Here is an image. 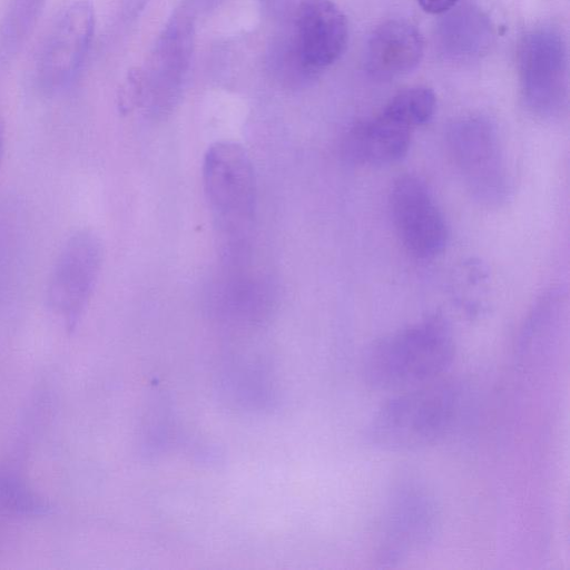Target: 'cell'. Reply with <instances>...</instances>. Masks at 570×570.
Instances as JSON below:
<instances>
[{
	"label": "cell",
	"mask_w": 570,
	"mask_h": 570,
	"mask_svg": "<svg viewBox=\"0 0 570 570\" xmlns=\"http://www.w3.org/2000/svg\"><path fill=\"white\" fill-rule=\"evenodd\" d=\"M462 390L458 383L436 380L383 403L364 430V439L376 450L410 452L444 439L458 422Z\"/></svg>",
	"instance_id": "1"
},
{
	"label": "cell",
	"mask_w": 570,
	"mask_h": 570,
	"mask_svg": "<svg viewBox=\"0 0 570 570\" xmlns=\"http://www.w3.org/2000/svg\"><path fill=\"white\" fill-rule=\"evenodd\" d=\"M455 356L449 324L430 316L374 342L362 361V375L379 390H407L440 379Z\"/></svg>",
	"instance_id": "2"
},
{
	"label": "cell",
	"mask_w": 570,
	"mask_h": 570,
	"mask_svg": "<svg viewBox=\"0 0 570 570\" xmlns=\"http://www.w3.org/2000/svg\"><path fill=\"white\" fill-rule=\"evenodd\" d=\"M203 186L225 263H243L248 255L256 210L254 169L243 146L225 140L208 147L203 161Z\"/></svg>",
	"instance_id": "3"
},
{
	"label": "cell",
	"mask_w": 570,
	"mask_h": 570,
	"mask_svg": "<svg viewBox=\"0 0 570 570\" xmlns=\"http://www.w3.org/2000/svg\"><path fill=\"white\" fill-rule=\"evenodd\" d=\"M446 144L461 179L480 205L499 207L511 194V179L495 126L481 116L462 117L446 130Z\"/></svg>",
	"instance_id": "4"
},
{
	"label": "cell",
	"mask_w": 570,
	"mask_h": 570,
	"mask_svg": "<svg viewBox=\"0 0 570 570\" xmlns=\"http://www.w3.org/2000/svg\"><path fill=\"white\" fill-rule=\"evenodd\" d=\"M518 69L527 108L541 118L559 116L568 96V58L562 35L551 27L527 33L519 47Z\"/></svg>",
	"instance_id": "5"
},
{
	"label": "cell",
	"mask_w": 570,
	"mask_h": 570,
	"mask_svg": "<svg viewBox=\"0 0 570 570\" xmlns=\"http://www.w3.org/2000/svg\"><path fill=\"white\" fill-rule=\"evenodd\" d=\"M194 16L184 4L170 18L142 71L141 105L155 117H165L176 106L189 68L194 47Z\"/></svg>",
	"instance_id": "6"
},
{
	"label": "cell",
	"mask_w": 570,
	"mask_h": 570,
	"mask_svg": "<svg viewBox=\"0 0 570 570\" xmlns=\"http://www.w3.org/2000/svg\"><path fill=\"white\" fill-rule=\"evenodd\" d=\"M440 524L434 498L416 482L399 485L391 494L381 525L379 560L395 566L423 551Z\"/></svg>",
	"instance_id": "7"
},
{
	"label": "cell",
	"mask_w": 570,
	"mask_h": 570,
	"mask_svg": "<svg viewBox=\"0 0 570 570\" xmlns=\"http://www.w3.org/2000/svg\"><path fill=\"white\" fill-rule=\"evenodd\" d=\"M104 258L99 237L89 229L72 233L60 248L49 282L48 302L73 328L96 287Z\"/></svg>",
	"instance_id": "8"
},
{
	"label": "cell",
	"mask_w": 570,
	"mask_h": 570,
	"mask_svg": "<svg viewBox=\"0 0 570 570\" xmlns=\"http://www.w3.org/2000/svg\"><path fill=\"white\" fill-rule=\"evenodd\" d=\"M95 24V8L90 0H77L63 10L38 58L36 75L41 89L52 94L75 81L88 56Z\"/></svg>",
	"instance_id": "9"
},
{
	"label": "cell",
	"mask_w": 570,
	"mask_h": 570,
	"mask_svg": "<svg viewBox=\"0 0 570 570\" xmlns=\"http://www.w3.org/2000/svg\"><path fill=\"white\" fill-rule=\"evenodd\" d=\"M389 203L396 234L411 255L431 259L444 250L448 226L422 178L412 174L400 176L392 186Z\"/></svg>",
	"instance_id": "10"
},
{
	"label": "cell",
	"mask_w": 570,
	"mask_h": 570,
	"mask_svg": "<svg viewBox=\"0 0 570 570\" xmlns=\"http://www.w3.org/2000/svg\"><path fill=\"white\" fill-rule=\"evenodd\" d=\"M347 38L346 18L332 0H302L286 53L307 80L341 57Z\"/></svg>",
	"instance_id": "11"
},
{
	"label": "cell",
	"mask_w": 570,
	"mask_h": 570,
	"mask_svg": "<svg viewBox=\"0 0 570 570\" xmlns=\"http://www.w3.org/2000/svg\"><path fill=\"white\" fill-rule=\"evenodd\" d=\"M413 128L381 111L358 122L344 136L343 156L355 164L383 166L402 159L410 147Z\"/></svg>",
	"instance_id": "12"
},
{
	"label": "cell",
	"mask_w": 570,
	"mask_h": 570,
	"mask_svg": "<svg viewBox=\"0 0 570 570\" xmlns=\"http://www.w3.org/2000/svg\"><path fill=\"white\" fill-rule=\"evenodd\" d=\"M423 56L419 30L403 20H390L377 27L368 39L365 52L367 72L381 80L411 72Z\"/></svg>",
	"instance_id": "13"
},
{
	"label": "cell",
	"mask_w": 570,
	"mask_h": 570,
	"mask_svg": "<svg viewBox=\"0 0 570 570\" xmlns=\"http://www.w3.org/2000/svg\"><path fill=\"white\" fill-rule=\"evenodd\" d=\"M440 36L446 53L466 58L483 50L490 31L485 18L478 10L460 8L443 20Z\"/></svg>",
	"instance_id": "14"
},
{
	"label": "cell",
	"mask_w": 570,
	"mask_h": 570,
	"mask_svg": "<svg viewBox=\"0 0 570 570\" xmlns=\"http://www.w3.org/2000/svg\"><path fill=\"white\" fill-rule=\"evenodd\" d=\"M48 0H11L0 27V49L13 56L32 32Z\"/></svg>",
	"instance_id": "15"
},
{
	"label": "cell",
	"mask_w": 570,
	"mask_h": 570,
	"mask_svg": "<svg viewBox=\"0 0 570 570\" xmlns=\"http://www.w3.org/2000/svg\"><path fill=\"white\" fill-rule=\"evenodd\" d=\"M436 107L434 92L428 87H412L395 95L383 111L411 128L426 124Z\"/></svg>",
	"instance_id": "16"
},
{
	"label": "cell",
	"mask_w": 570,
	"mask_h": 570,
	"mask_svg": "<svg viewBox=\"0 0 570 570\" xmlns=\"http://www.w3.org/2000/svg\"><path fill=\"white\" fill-rule=\"evenodd\" d=\"M0 502L6 508L16 511L30 512L41 508V504L16 481L0 479Z\"/></svg>",
	"instance_id": "17"
},
{
	"label": "cell",
	"mask_w": 570,
	"mask_h": 570,
	"mask_svg": "<svg viewBox=\"0 0 570 570\" xmlns=\"http://www.w3.org/2000/svg\"><path fill=\"white\" fill-rule=\"evenodd\" d=\"M142 98V70L132 69L128 72L122 83L119 95L118 105L122 111H130L141 105Z\"/></svg>",
	"instance_id": "18"
},
{
	"label": "cell",
	"mask_w": 570,
	"mask_h": 570,
	"mask_svg": "<svg viewBox=\"0 0 570 570\" xmlns=\"http://www.w3.org/2000/svg\"><path fill=\"white\" fill-rule=\"evenodd\" d=\"M421 8L429 13H444L449 11L456 0H417Z\"/></svg>",
	"instance_id": "19"
},
{
	"label": "cell",
	"mask_w": 570,
	"mask_h": 570,
	"mask_svg": "<svg viewBox=\"0 0 570 570\" xmlns=\"http://www.w3.org/2000/svg\"><path fill=\"white\" fill-rule=\"evenodd\" d=\"M4 140H6L4 120L2 117V112L0 110V166L2 164L3 154H4Z\"/></svg>",
	"instance_id": "20"
},
{
	"label": "cell",
	"mask_w": 570,
	"mask_h": 570,
	"mask_svg": "<svg viewBox=\"0 0 570 570\" xmlns=\"http://www.w3.org/2000/svg\"><path fill=\"white\" fill-rule=\"evenodd\" d=\"M141 1L142 0H130V4L134 7V8H139L141 6Z\"/></svg>",
	"instance_id": "21"
}]
</instances>
